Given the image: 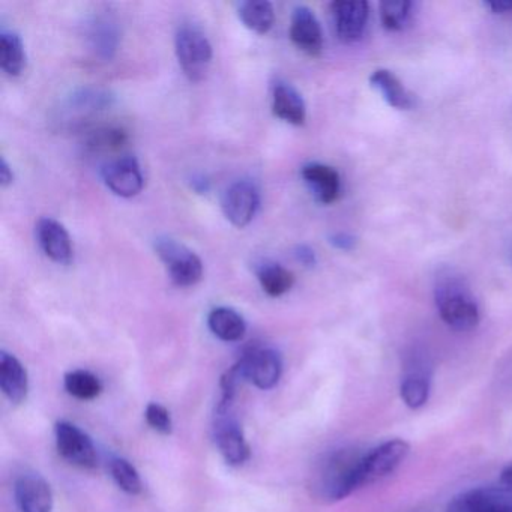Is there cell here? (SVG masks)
Here are the masks:
<instances>
[{"label":"cell","mask_w":512,"mask_h":512,"mask_svg":"<svg viewBox=\"0 0 512 512\" xmlns=\"http://www.w3.org/2000/svg\"><path fill=\"white\" fill-rule=\"evenodd\" d=\"M434 301L443 322L454 331H472L479 325L481 313L478 302L460 275L448 272L439 277L434 289Z\"/></svg>","instance_id":"1"},{"label":"cell","mask_w":512,"mask_h":512,"mask_svg":"<svg viewBox=\"0 0 512 512\" xmlns=\"http://www.w3.org/2000/svg\"><path fill=\"white\" fill-rule=\"evenodd\" d=\"M361 454L356 449H338L325 458L314 482L319 497L326 502H338L358 491L356 470Z\"/></svg>","instance_id":"2"},{"label":"cell","mask_w":512,"mask_h":512,"mask_svg":"<svg viewBox=\"0 0 512 512\" xmlns=\"http://www.w3.org/2000/svg\"><path fill=\"white\" fill-rule=\"evenodd\" d=\"M406 440L392 439L362 452L356 470V487L364 488L392 475L409 455Z\"/></svg>","instance_id":"3"},{"label":"cell","mask_w":512,"mask_h":512,"mask_svg":"<svg viewBox=\"0 0 512 512\" xmlns=\"http://www.w3.org/2000/svg\"><path fill=\"white\" fill-rule=\"evenodd\" d=\"M175 52L179 67L190 82H202L212 64L211 41L196 25H182L176 32Z\"/></svg>","instance_id":"4"},{"label":"cell","mask_w":512,"mask_h":512,"mask_svg":"<svg viewBox=\"0 0 512 512\" xmlns=\"http://www.w3.org/2000/svg\"><path fill=\"white\" fill-rule=\"evenodd\" d=\"M158 257L178 287H193L203 278V262L190 248L172 238H160L155 244Z\"/></svg>","instance_id":"5"},{"label":"cell","mask_w":512,"mask_h":512,"mask_svg":"<svg viewBox=\"0 0 512 512\" xmlns=\"http://www.w3.org/2000/svg\"><path fill=\"white\" fill-rule=\"evenodd\" d=\"M214 437L220 454L229 466H242L250 458V446L238 421L233 418L232 404L218 403Z\"/></svg>","instance_id":"6"},{"label":"cell","mask_w":512,"mask_h":512,"mask_svg":"<svg viewBox=\"0 0 512 512\" xmlns=\"http://www.w3.org/2000/svg\"><path fill=\"white\" fill-rule=\"evenodd\" d=\"M235 367L241 373L242 379L265 391L274 388L283 373L280 353L271 347H254L247 350L236 362Z\"/></svg>","instance_id":"7"},{"label":"cell","mask_w":512,"mask_h":512,"mask_svg":"<svg viewBox=\"0 0 512 512\" xmlns=\"http://www.w3.org/2000/svg\"><path fill=\"white\" fill-rule=\"evenodd\" d=\"M56 446L59 454L74 466L82 469H94L98 466L97 448L91 437L68 421H61L56 424Z\"/></svg>","instance_id":"8"},{"label":"cell","mask_w":512,"mask_h":512,"mask_svg":"<svg viewBox=\"0 0 512 512\" xmlns=\"http://www.w3.org/2000/svg\"><path fill=\"white\" fill-rule=\"evenodd\" d=\"M446 512H512V487H478L458 494Z\"/></svg>","instance_id":"9"},{"label":"cell","mask_w":512,"mask_h":512,"mask_svg":"<svg viewBox=\"0 0 512 512\" xmlns=\"http://www.w3.org/2000/svg\"><path fill=\"white\" fill-rule=\"evenodd\" d=\"M221 208L233 226L244 229L259 212V188L251 181H236L224 193Z\"/></svg>","instance_id":"10"},{"label":"cell","mask_w":512,"mask_h":512,"mask_svg":"<svg viewBox=\"0 0 512 512\" xmlns=\"http://www.w3.org/2000/svg\"><path fill=\"white\" fill-rule=\"evenodd\" d=\"M104 184L116 196L131 199L142 193L145 178H143L142 169L139 161L131 155L116 158L109 161L103 167Z\"/></svg>","instance_id":"11"},{"label":"cell","mask_w":512,"mask_h":512,"mask_svg":"<svg viewBox=\"0 0 512 512\" xmlns=\"http://www.w3.org/2000/svg\"><path fill=\"white\" fill-rule=\"evenodd\" d=\"M335 31L344 43H355L364 34L370 7L364 0H337L331 4Z\"/></svg>","instance_id":"12"},{"label":"cell","mask_w":512,"mask_h":512,"mask_svg":"<svg viewBox=\"0 0 512 512\" xmlns=\"http://www.w3.org/2000/svg\"><path fill=\"white\" fill-rule=\"evenodd\" d=\"M14 491L20 512H52V488L40 473H22L17 478Z\"/></svg>","instance_id":"13"},{"label":"cell","mask_w":512,"mask_h":512,"mask_svg":"<svg viewBox=\"0 0 512 512\" xmlns=\"http://www.w3.org/2000/svg\"><path fill=\"white\" fill-rule=\"evenodd\" d=\"M290 40L305 55L319 56L323 50V31L316 14L308 7H296L290 22Z\"/></svg>","instance_id":"14"},{"label":"cell","mask_w":512,"mask_h":512,"mask_svg":"<svg viewBox=\"0 0 512 512\" xmlns=\"http://www.w3.org/2000/svg\"><path fill=\"white\" fill-rule=\"evenodd\" d=\"M37 238L41 250L52 262L70 265L74 256L73 242L64 224L53 218H41L37 224Z\"/></svg>","instance_id":"15"},{"label":"cell","mask_w":512,"mask_h":512,"mask_svg":"<svg viewBox=\"0 0 512 512\" xmlns=\"http://www.w3.org/2000/svg\"><path fill=\"white\" fill-rule=\"evenodd\" d=\"M272 113L290 125H304L307 107L304 98L289 83L278 80L272 91Z\"/></svg>","instance_id":"16"},{"label":"cell","mask_w":512,"mask_h":512,"mask_svg":"<svg viewBox=\"0 0 512 512\" xmlns=\"http://www.w3.org/2000/svg\"><path fill=\"white\" fill-rule=\"evenodd\" d=\"M302 178L313 191L317 202L331 205L340 196L341 182L337 170L322 163H310L302 169Z\"/></svg>","instance_id":"17"},{"label":"cell","mask_w":512,"mask_h":512,"mask_svg":"<svg viewBox=\"0 0 512 512\" xmlns=\"http://www.w3.org/2000/svg\"><path fill=\"white\" fill-rule=\"evenodd\" d=\"M0 388L13 404L26 400L29 392V379L22 362L10 353H0Z\"/></svg>","instance_id":"18"},{"label":"cell","mask_w":512,"mask_h":512,"mask_svg":"<svg viewBox=\"0 0 512 512\" xmlns=\"http://www.w3.org/2000/svg\"><path fill=\"white\" fill-rule=\"evenodd\" d=\"M371 86L382 95L383 100L397 110H410L415 107V97L404 88L394 73L388 70H377L371 74Z\"/></svg>","instance_id":"19"},{"label":"cell","mask_w":512,"mask_h":512,"mask_svg":"<svg viewBox=\"0 0 512 512\" xmlns=\"http://www.w3.org/2000/svg\"><path fill=\"white\" fill-rule=\"evenodd\" d=\"M208 326L212 334L226 343L242 340L247 334L244 317L229 307H217L209 313Z\"/></svg>","instance_id":"20"},{"label":"cell","mask_w":512,"mask_h":512,"mask_svg":"<svg viewBox=\"0 0 512 512\" xmlns=\"http://www.w3.org/2000/svg\"><path fill=\"white\" fill-rule=\"evenodd\" d=\"M431 379L424 368H413L401 380L400 395L403 403L410 409L424 407L430 400Z\"/></svg>","instance_id":"21"},{"label":"cell","mask_w":512,"mask_h":512,"mask_svg":"<svg viewBox=\"0 0 512 512\" xmlns=\"http://www.w3.org/2000/svg\"><path fill=\"white\" fill-rule=\"evenodd\" d=\"M238 16L245 28L259 35L268 34L275 22L274 7L268 0H247L238 7Z\"/></svg>","instance_id":"22"},{"label":"cell","mask_w":512,"mask_h":512,"mask_svg":"<svg viewBox=\"0 0 512 512\" xmlns=\"http://www.w3.org/2000/svg\"><path fill=\"white\" fill-rule=\"evenodd\" d=\"M0 67L10 77L22 76L25 71V47L22 38L16 32H0Z\"/></svg>","instance_id":"23"},{"label":"cell","mask_w":512,"mask_h":512,"mask_svg":"<svg viewBox=\"0 0 512 512\" xmlns=\"http://www.w3.org/2000/svg\"><path fill=\"white\" fill-rule=\"evenodd\" d=\"M257 280L266 295L271 298H280L292 289L295 284V275L278 263H263L257 269Z\"/></svg>","instance_id":"24"},{"label":"cell","mask_w":512,"mask_h":512,"mask_svg":"<svg viewBox=\"0 0 512 512\" xmlns=\"http://www.w3.org/2000/svg\"><path fill=\"white\" fill-rule=\"evenodd\" d=\"M65 389L79 400H94L103 391V383L91 371L74 370L65 376Z\"/></svg>","instance_id":"25"},{"label":"cell","mask_w":512,"mask_h":512,"mask_svg":"<svg viewBox=\"0 0 512 512\" xmlns=\"http://www.w3.org/2000/svg\"><path fill=\"white\" fill-rule=\"evenodd\" d=\"M92 47L98 56L110 59L118 49L119 34L110 20L98 19L91 29Z\"/></svg>","instance_id":"26"},{"label":"cell","mask_w":512,"mask_h":512,"mask_svg":"<svg viewBox=\"0 0 512 512\" xmlns=\"http://www.w3.org/2000/svg\"><path fill=\"white\" fill-rule=\"evenodd\" d=\"M110 473H112V478L115 479L118 487L125 493L131 494V496L142 493V479H140L139 472L130 461L121 457L112 458Z\"/></svg>","instance_id":"27"},{"label":"cell","mask_w":512,"mask_h":512,"mask_svg":"<svg viewBox=\"0 0 512 512\" xmlns=\"http://www.w3.org/2000/svg\"><path fill=\"white\" fill-rule=\"evenodd\" d=\"M412 2L407 0H386L380 4V17L388 31H400L404 28L412 11Z\"/></svg>","instance_id":"28"},{"label":"cell","mask_w":512,"mask_h":512,"mask_svg":"<svg viewBox=\"0 0 512 512\" xmlns=\"http://www.w3.org/2000/svg\"><path fill=\"white\" fill-rule=\"evenodd\" d=\"M127 142V133L121 128H101L89 136L88 146L92 151H118Z\"/></svg>","instance_id":"29"},{"label":"cell","mask_w":512,"mask_h":512,"mask_svg":"<svg viewBox=\"0 0 512 512\" xmlns=\"http://www.w3.org/2000/svg\"><path fill=\"white\" fill-rule=\"evenodd\" d=\"M146 421L151 425L154 430L160 431L163 434L172 433L173 422L169 410L158 403H149L146 407Z\"/></svg>","instance_id":"30"},{"label":"cell","mask_w":512,"mask_h":512,"mask_svg":"<svg viewBox=\"0 0 512 512\" xmlns=\"http://www.w3.org/2000/svg\"><path fill=\"white\" fill-rule=\"evenodd\" d=\"M329 242H331L332 247L337 248V250L350 251L355 248L356 238L350 235V233L338 232L329 236Z\"/></svg>","instance_id":"31"},{"label":"cell","mask_w":512,"mask_h":512,"mask_svg":"<svg viewBox=\"0 0 512 512\" xmlns=\"http://www.w3.org/2000/svg\"><path fill=\"white\" fill-rule=\"evenodd\" d=\"M295 257L299 263L307 266V268H313L317 263L316 253H314L313 248L308 247V245H298L295 250Z\"/></svg>","instance_id":"32"},{"label":"cell","mask_w":512,"mask_h":512,"mask_svg":"<svg viewBox=\"0 0 512 512\" xmlns=\"http://www.w3.org/2000/svg\"><path fill=\"white\" fill-rule=\"evenodd\" d=\"M14 182V173L13 169H11L10 164L5 158L0 160V185L2 187L7 188L10 187Z\"/></svg>","instance_id":"33"},{"label":"cell","mask_w":512,"mask_h":512,"mask_svg":"<svg viewBox=\"0 0 512 512\" xmlns=\"http://www.w3.org/2000/svg\"><path fill=\"white\" fill-rule=\"evenodd\" d=\"M485 5H487L493 13H512V0H493V2H487Z\"/></svg>","instance_id":"34"},{"label":"cell","mask_w":512,"mask_h":512,"mask_svg":"<svg viewBox=\"0 0 512 512\" xmlns=\"http://www.w3.org/2000/svg\"><path fill=\"white\" fill-rule=\"evenodd\" d=\"M502 481H503V484L509 485V487H512V464H509V466L505 467V470H503Z\"/></svg>","instance_id":"35"},{"label":"cell","mask_w":512,"mask_h":512,"mask_svg":"<svg viewBox=\"0 0 512 512\" xmlns=\"http://www.w3.org/2000/svg\"><path fill=\"white\" fill-rule=\"evenodd\" d=\"M511 260H512V253H511Z\"/></svg>","instance_id":"36"}]
</instances>
